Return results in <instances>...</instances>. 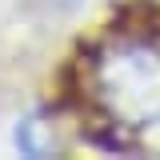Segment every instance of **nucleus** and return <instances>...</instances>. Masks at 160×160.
Instances as JSON below:
<instances>
[{
  "label": "nucleus",
  "mask_w": 160,
  "mask_h": 160,
  "mask_svg": "<svg viewBox=\"0 0 160 160\" xmlns=\"http://www.w3.org/2000/svg\"><path fill=\"white\" fill-rule=\"evenodd\" d=\"M16 148L24 152V156H52L56 152V136H52V124L40 116V112H28V116L16 124Z\"/></svg>",
  "instance_id": "f03ea898"
},
{
  "label": "nucleus",
  "mask_w": 160,
  "mask_h": 160,
  "mask_svg": "<svg viewBox=\"0 0 160 160\" xmlns=\"http://www.w3.org/2000/svg\"><path fill=\"white\" fill-rule=\"evenodd\" d=\"M92 92L104 112L128 128L160 120V48L144 40H120L92 64Z\"/></svg>",
  "instance_id": "f257e3e1"
}]
</instances>
